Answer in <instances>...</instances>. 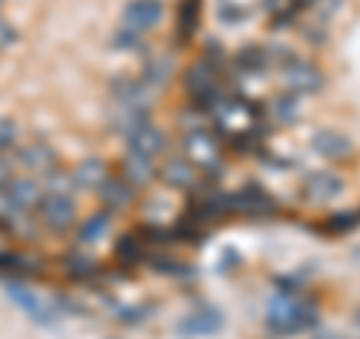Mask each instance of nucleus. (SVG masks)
Returning <instances> with one entry per match:
<instances>
[{
    "label": "nucleus",
    "mask_w": 360,
    "mask_h": 339,
    "mask_svg": "<svg viewBox=\"0 0 360 339\" xmlns=\"http://www.w3.org/2000/svg\"><path fill=\"white\" fill-rule=\"evenodd\" d=\"M315 321H319V312H315V303L309 300H276L267 312V327L276 336L309 331Z\"/></svg>",
    "instance_id": "nucleus-1"
},
{
    "label": "nucleus",
    "mask_w": 360,
    "mask_h": 339,
    "mask_svg": "<svg viewBox=\"0 0 360 339\" xmlns=\"http://www.w3.org/2000/svg\"><path fill=\"white\" fill-rule=\"evenodd\" d=\"M37 219L54 234H63L75 225V196L72 189H45L37 207Z\"/></svg>",
    "instance_id": "nucleus-2"
},
{
    "label": "nucleus",
    "mask_w": 360,
    "mask_h": 339,
    "mask_svg": "<svg viewBox=\"0 0 360 339\" xmlns=\"http://www.w3.org/2000/svg\"><path fill=\"white\" fill-rule=\"evenodd\" d=\"M225 201H229V217L264 219V217H274L279 210V205L270 198V192L262 189L258 184H246L234 192H225Z\"/></svg>",
    "instance_id": "nucleus-3"
},
{
    "label": "nucleus",
    "mask_w": 360,
    "mask_h": 339,
    "mask_svg": "<svg viewBox=\"0 0 360 339\" xmlns=\"http://www.w3.org/2000/svg\"><path fill=\"white\" fill-rule=\"evenodd\" d=\"M162 0H132V4L123 9V18H120V27L123 30H132L144 37L148 30H153L156 25L162 21Z\"/></svg>",
    "instance_id": "nucleus-4"
},
{
    "label": "nucleus",
    "mask_w": 360,
    "mask_h": 339,
    "mask_svg": "<svg viewBox=\"0 0 360 339\" xmlns=\"http://www.w3.org/2000/svg\"><path fill=\"white\" fill-rule=\"evenodd\" d=\"M186 156H189V162L198 165V168H205V172H213V174H219V141L213 139L210 132L205 129H195V132H189L186 135Z\"/></svg>",
    "instance_id": "nucleus-5"
},
{
    "label": "nucleus",
    "mask_w": 360,
    "mask_h": 339,
    "mask_svg": "<svg viewBox=\"0 0 360 339\" xmlns=\"http://www.w3.org/2000/svg\"><path fill=\"white\" fill-rule=\"evenodd\" d=\"M342 177L330 172V168H324V172H312L307 180H303V196L312 205H324V201H333L336 196H342Z\"/></svg>",
    "instance_id": "nucleus-6"
},
{
    "label": "nucleus",
    "mask_w": 360,
    "mask_h": 339,
    "mask_svg": "<svg viewBox=\"0 0 360 339\" xmlns=\"http://www.w3.org/2000/svg\"><path fill=\"white\" fill-rule=\"evenodd\" d=\"M283 78H285V84L291 87V94H312V90H319L321 87V72L315 70L312 63H307V60H300V58H295V60H288L285 66H283Z\"/></svg>",
    "instance_id": "nucleus-7"
},
{
    "label": "nucleus",
    "mask_w": 360,
    "mask_h": 339,
    "mask_svg": "<svg viewBox=\"0 0 360 339\" xmlns=\"http://www.w3.org/2000/svg\"><path fill=\"white\" fill-rule=\"evenodd\" d=\"M99 198H103L105 210H123L135 198V186L129 184L123 174H108L103 184H99Z\"/></svg>",
    "instance_id": "nucleus-8"
},
{
    "label": "nucleus",
    "mask_w": 360,
    "mask_h": 339,
    "mask_svg": "<svg viewBox=\"0 0 360 339\" xmlns=\"http://www.w3.org/2000/svg\"><path fill=\"white\" fill-rule=\"evenodd\" d=\"M18 162L27 168V172L33 174H49L58 168V156H54V151L49 148V144H25V148L18 151Z\"/></svg>",
    "instance_id": "nucleus-9"
},
{
    "label": "nucleus",
    "mask_w": 360,
    "mask_h": 339,
    "mask_svg": "<svg viewBox=\"0 0 360 339\" xmlns=\"http://www.w3.org/2000/svg\"><path fill=\"white\" fill-rule=\"evenodd\" d=\"M177 327L186 336H213L217 331H222V315L217 309H198V312H189Z\"/></svg>",
    "instance_id": "nucleus-10"
},
{
    "label": "nucleus",
    "mask_w": 360,
    "mask_h": 339,
    "mask_svg": "<svg viewBox=\"0 0 360 339\" xmlns=\"http://www.w3.org/2000/svg\"><path fill=\"white\" fill-rule=\"evenodd\" d=\"M315 151H319L324 160H345V156H352V139L342 132L324 129L315 135Z\"/></svg>",
    "instance_id": "nucleus-11"
},
{
    "label": "nucleus",
    "mask_w": 360,
    "mask_h": 339,
    "mask_svg": "<svg viewBox=\"0 0 360 339\" xmlns=\"http://www.w3.org/2000/svg\"><path fill=\"white\" fill-rule=\"evenodd\" d=\"M162 180L168 186H177V189H189V186H195V180H198V168L189 162V160H168L165 168H162Z\"/></svg>",
    "instance_id": "nucleus-12"
},
{
    "label": "nucleus",
    "mask_w": 360,
    "mask_h": 339,
    "mask_svg": "<svg viewBox=\"0 0 360 339\" xmlns=\"http://www.w3.org/2000/svg\"><path fill=\"white\" fill-rule=\"evenodd\" d=\"M111 229V210H99L78 225V243H99Z\"/></svg>",
    "instance_id": "nucleus-13"
},
{
    "label": "nucleus",
    "mask_w": 360,
    "mask_h": 339,
    "mask_svg": "<svg viewBox=\"0 0 360 339\" xmlns=\"http://www.w3.org/2000/svg\"><path fill=\"white\" fill-rule=\"evenodd\" d=\"M198 18H201V4H198V0H184L180 9H177V39L184 45L195 37Z\"/></svg>",
    "instance_id": "nucleus-14"
},
{
    "label": "nucleus",
    "mask_w": 360,
    "mask_h": 339,
    "mask_svg": "<svg viewBox=\"0 0 360 339\" xmlns=\"http://www.w3.org/2000/svg\"><path fill=\"white\" fill-rule=\"evenodd\" d=\"M120 174L127 177L132 186H141V184H148V180L156 174V168H153V160H144V156L127 151V156H123V172H120Z\"/></svg>",
    "instance_id": "nucleus-15"
},
{
    "label": "nucleus",
    "mask_w": 360,
    "mask_h": 339,
    "mask_svg": "<svg viewBox=\"0 0 360 339\" xmlns=\"http://www.w3.org/2000/svg\"><path fill=\"white\" fill-rule=\"evenodd\" d=\"M234 66H238L240 72H262L270 66V54L262 45H243V49L234 54Z\"/></svg>",
    "instance_id": "nucleus-16"
},
{
    "label": "nucleus",
    "mask_w": 360,
    "mask_h": 339,
    "mask_svg": "<svg viewBox=\"0 0 360 339\" xmlns=\"http://www.w3.org/2000/svg\"><path fill=\"white\" fill-rule=\"evenodd\" d=\"M108 177V168L103 160H87L78 165V172L72 174L75 186H87V189H99V184Z\"/></svg>",
    "instance_id": "nucleus-17"
},
{
    "label": "nucleus",
    "mask_w": 360,
    "mask_h": 339,
    "mask_svg": "<svg viewBox=\"0 0 360 339\" xmlns=\"http://www.w3.org/2000/svg\"><path fill=\"white\" fill-rule=\"evenodd\" d=\"M144 243L139 234H127V237H120V243H117V258L120 262H127V264H135V262H141V258H148V250H144Z\"/></svg>",
    "instance_id": "nucleus-18"
},
{
    "label": "nucleus",
    "mask_w": 360,
    "mask_h": 339,
    "mask_svg": "<svg viewBox=\"0 0 360 339\" xmlns=\"http://www.w3.org/2000/svg\"><path fill=\"white\" fill-rule=\"evenodd\" d=\"M360 225V213H333V217H328L321 222V231L328 234H348L354 231Z\"/></svg>",
    "instance_id": "nucleus-19"
},
{
    "label": "nucleus",
    "mask_w": 360,
    "mask_h": 339,
    "mask_svg": "<svg viewBox=\"0 0 360 339\" xmlns=\"http://www.w3.org/2000/svg\"><path fill=\"white\" fill-rule=\"evenodd\" d=\"M297 111H300V99H297V94H283V96H276L274 115H276L279 123H295Z\"/></svg>",
    "instance_id": "nucleus-20"
},
{
    "label": "nucleus",
    "mask_w": 360,
    "mask_h": 339,
    "mask_svg": "<svg viewBox=\"0 0 360 339\" xmlns=\"http://www.w3.org/2000/svg\"><path fill=\"white\" fill-rule=\"evenodd\" d=\"M66 274H70L72 279H84V276H94V270H96V264H94V258L90 255H84V252H72L70 258H66Z\"/></svg>",
    "instance_id": "nucleus-21"
},
{
    "label": "nucleus",
    "mask_w": 360,
    "mask_h": 339,
    "mask_svg": "<svg viewBox=\"0 0 360 339\" xmlns=\"http://www.w3.org/2000/svg\"><path fill=\"white\" fill-rule=\"evenodd\" d=\"M18 148V127L13 120L0 117V156H6L9 151Z\"/></svg>",
    "instance_id": "nucleus-22"
},
{
    "label": "nucleus",
    "mask_w": 360,
    "mask_h": 339,
    "mask_svg": "<svg viewBox=\"0 0 360 339\" xmlns=\"http://www.w3.org/2000/svg\"><path fill=\"white\" fill-rule=\"evenodd\" d=\"M315 339H340L336 333H321V336H315Z\"/></svg>",
    "instance_id": "nucleus-23"
},
{
    "label": "nucleus",
    "mask_w": 360,
    "mask_h": 339,
    "mask_svg": "<svg viewBox=\"0 0 360 339\" xmlns=\"http://www.w3.org/2000/svg\"><path fill=\"white\" fill-rule=\"evenodd\" d=\"M357 321H360V312H357Z\"/></svg>",
    "instance_id": "nucleus-24"
}]
</instances>
